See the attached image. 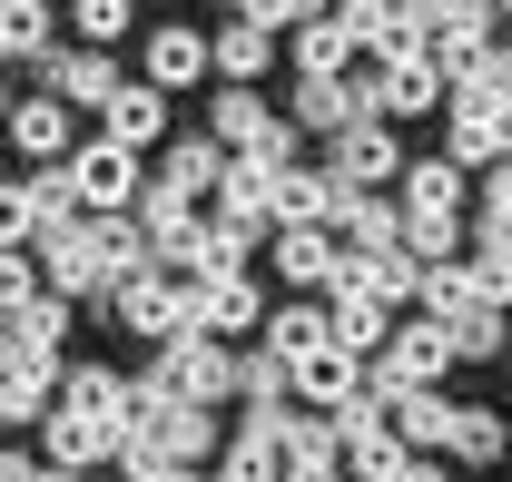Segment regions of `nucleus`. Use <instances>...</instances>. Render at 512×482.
Segmentation results:
<instances>
[{"label":"nucleus","instance_id":"nucleus-1","mask_svg":"<svg viewBox=\"0 0 512 482\" xmlns=\"http://www.w3.org/2000/svg\"><path fill=\"white\" fill-rule=\"evenodd\" d=\"M325 178L345 187V197H384V187L404 178V148H394V119H345L335 138H325Z\"/></svg>","mask_w":512,"mask_h":482},{"label":"nucleus","instance_id":"nucleus-2","mask_svg":"<svg viewBox=\"0 0 512 482\" xmlns=\"http://www.w3.org/2000/svg\"><path fill=\"white\" fill-rule=\"evenodd\" d=\"M148 384H158L168 404H217V394H237V345H217V335H168L158 364H148Z\"/></svg>","mask_w":512,"mask_h":482},{"label":"nucleus","instance_id":"nucleus-3","mask_svg":"<svg viewBox=\"0 0 512 482\" xmlns=\"http://www.w3.org/2000/svg\"><path fill=\"white\" fill-rule=\"evenodd\" d=\"M60 168H69V197H79V217H128V197L148 187L138 148H119V138H79Z\"/></svg>","mask_w":512,"mask_h":482},{"label":"nucleus","instance_id":"nucleus-4","mask_svg":"<svg viewBox=\"0 0 512 482\" xmlns=\"http://www.w3.org/2000/svg\"><path fill=\"white\" fill-rule=\"evenodd\" d=\"M444 364H453V345H444L434 315H394L384 345H375V374H384V384H444Z\"/></svg>","mask_w":512,"mask_h":482},{"label":"nucleus","instance_id":"nucleus-5","mask_svg":"<svg viewBox=\"0 0 512 482\" xmlns=\"http://www.w3.org/2000/svg\"><path fill=\"white\" fill-rule=\"evenodd\" d=\"M355 384H365V355H345L335 335L306 345V355H286V404H306V414H335Z\"/></svg>","mask_w":512,"mask_h":482},{"label":"nucleus","instance_id":"nucleus-6","mask_svg":"<svg viewBox=\"0 0 512 482\" xmlns=\"http://www.w3.org/2000/svg\"><path fill=\"white\" fill-rule=\"evenodd\" d=\"M365 109H375V119H414V109H444V69L424 60V50H394V60H375V79H365Z\"/></svg>","mask_w":512,"mask_h":482},{"label":"nucleus","instance_id":"nucleus-7","mask_svg":"<svg viewBox=\"0 0 512 482\" xmlns=\"http://www.w3.org/2000/svg\"><path fill=\"white\" fill-rule=\"evenodd\" d=\"M483 50H493V10H483V0H434V10H424V60L444 69V79L473 69Z\"/></svg>","mask_w":512,"mask_h":482},{"label":"nucleus","instance_id":"nucleus-8","mask_svg":"<svg viewBox=\"0 0 512 482\" xmlns=\"http://www.w3.org/2000/svg\"><path fill=\"white\" fill-rule=\"evenodd\" d=\"M109 315H119L128 335H148V345H168V335H188V305H178V286H168V276H148V266L109 286Z\"/></svg>","mask_w":512,"mask_h":482},{"label":"nucleus","instance_id":"nucleus-9","mask_svg":"<svg viewBox=\"0 0 512 482\" xmlns=\"http://www.w3.org/2000/svg\"><path fill=\"white\" fill-rule=\"evenodd\" d=\"M335 207H345V187L325 178V168H306V158L266 178V217L276 227H335Z\"/></svg>","mask_w":512,"mask_h":482},{"label":"nucleus","instance_id":"nucleus-10","mask_svg":"<svg viewBox=\"0 0 512 482\" xmlns=\"http://www.w3.org/2000/svg\"><path fill=\"white\" fill-rule=\"evenodd\" d=\"M99 138H119V148H158L168 138V89H148V79H119L109 99H99Z\"/></svg>","mask_w":512,"mask_h":482},{"label":"nucleus","instance_id":"nucleus-11","mask_svg":"<svg viewBox=\"0 0 512 482\" xmlns=\"http://www.w3.org/2000/svg\"><path fill=\"white\" fill-rule=\"evenodd\" d=\"M256 315H266V305H256L247 276H207V286H188V335H217V345H237Z\"/></svg>","mask_w":512,"mask_h":482},{"label":"nucleus","instance_id":"nucleus-12","mask_svg":"<svg viewBox=\"0 0 512 482\" xmlns=\"http://www.w3.org/2000/svg\"><path fill=\"white\" fill-rule=\"evenodd\" d=\"M444 109H453V158H463V168L512 158V99H453L444 89Z\"/></svg>","mask_w":512,"mask_h":482},{"label":"nucleus","instance_id":"nucleus-13","mask_svg":"<svg viewBox=\"0 0 512 482\" xmlns=\"http://www.w3.org/2000/svg\"><path fill=\"white\" fill-rule=\"evenodd\" d=\"M60 394V355H10L0 364V423H40Z\"/></svg>","mask_w":512,"mask_h":482},{"label":"nucleus","instance_id":"nucleus-14","mask_svg":"<svg viewBox=\"0 0 512 482\" xmlns=\"http://www.w3.org/2000/svg\"><path fill=\"white\" fill-rule=\"evenodd\" d=\"M404 237V207L394 197H345L335 207V256H375V246Z\"/></svg>","mask_w":512,"mask_h":482},{"label":"nucleus","instance_id":"nucleus-15","mask_svg":"<svg viewBox=\"0 0 512 482\" xmlns=\"http://www.w3.org/2000/svg\"><path fill=\"white\" fill-rule=\"evenodd\" d=\"M217 168H227L217 138H168V148H158V187H178V197H197V207L217 197Z\"/></svg>","mask_w":512,"mask_h":482},{"label":"nucleus","instance_id":"nucleus-16","mask_svg":"<svg viewBox=\"0 0 512 482\" xmlns=\"http://www.w3.org/2000/svg\"><path fill=\"white\" fill-rule=\"evenodd\" d=\"M394 207L404 217H463V158H414Z\"/></svg>","mask_w":512,"mask_h":482},{"label":"nucleus","instance_id":"nucleus-17","mask_svg":"<svg viewBox=\"0 0 512 482\" xmlns=\"http://www.w3.org/2000/svg\"><path fill=\"white\" fill-rule=\"evenodd\" d=\"M50 463H69V473H89V463H119V423H79V414H60L50 404Z\"/></svg>","mask_w":512,"mask_h":482},{"label":"nucleus","instance_id":"nucleus-18","mask_svg":"<svg viewBox=\"0 0 512 482\" xmlns=\"http://www.w3.org/2000/svg\"><path fill=\"white\" fill-rule=\"evenodd\" d=\"M60 414H79V423H119V404H128V374H109V364H60Z\"/></svg>","mask_w":512,"mask_h":482},{"label":"nucleus","instance_id":"nucleus-19","mask_svg":"<svg viewBox=\"0 0 512 482\" xmlns=\"http://www.w3.org/2000/svg\"><path fill=\"white\" fill-rule=\"evenodd\" d=\"M109 89H119V69L99 60V50H50V99L60 109H99Z\"/></svg>","mask_w":512,"mask_h":482},{"label":"nucleus","instance_id":"nucleus-20","mask_svg":"<svg viewBox=\"0 0 512 482\" xmlns=\"http://www.w3.org/2000/svg\"><path fill=\"white\" fill-rule=\"evenodd\" d=\"M276 266H286L296 296H306V286L325 296V276H335V227H276Z\"/></svg>","mask_w":512,"mask_h":482},{"label":"nucleus","instance_id":"nucleus-21","mask_svg":"<svg viewBox=\"0 0 512 482\" xmlns=\"http://www.w3.org/2000/svg\"><path fill=\"white\" fill-rule=\"evenodd\" d=\"M286 119H296V128H316V138H335L345 119H365V89H355V79H306Z\"/></svg>","mask_w":512,"mask_h":482},{"label":"nucleus","instance_id":"nucleus-22","mask_svg":"<svg viewBox=\"0 0 512 482\" xmlns=\"http://www.w3.org/2000/svg\"><path fill=\"white\" fill-rule=\"evenodd\" d=\"M266 60H276V30H256V20H227L207 40V69L217 79H266Z\"/></svg>","mask_w":512,"mask_h":482},{"label":"nucleus","instance_id":"nucleus-23","mask_svg":"<svg viewBox=\"0 0 512 482\" xmlns=\"http://www.w3.org/2000/svg\"><path fill=\"white\" fill-rule=\"evenodd\" d=\"M444 394L434 384H394V404H384V423H394V443H414V453H434V433H444Z\"/></svg>","mask_w":512,"mask_h":482},{"label":"nucleus","instance_id":"nucleus-24","mask_svg":"<svg viewBox=\"0 0 512 482\" xmlns=\"http://www.w3.org/2000/svg\"><path fill=\"white\" fill-rule=\"evenodd\" d=\"M60 335H69V296L40 286V296L10 305V345H20V355H60Z\"/></svg>","mask_w":512,"mask_h":482},{"label":"nucleus","instance_id":"nucleus-25","mask_svg":"<svg viewBox=\"0 0 512 482\" xmlns=\"http://www.w3.org/2000/svg\"><path fill=\"white\" fill-rule=\"evenodd\" d=\"M89 246H99V296L148 266V237H138V217H89Z\"/></svg>","mask_w":512,"mask_h":482},{"label":"nucleus","instance_id":"nucleus-26","mask_svg":"<svg viewBox=\"0 0 512 482\" xmlns=\"http://www.w3.org/2000/svg\"><path fill=\"white\" fill-rule=\"evenodd\" d=\"M512 433L493 414H473V404H453L444 414V433H434V453H453V463H493V453H503Z\"/></svg>","mask_w":512,"mask_h":482},{"label":"nucleus","instance_id":"nucleus-27","mask_svg":"<svg viewBox=\"0 0 512 482\" xmlns=\"http://www.w3.org/2000/svg\"><path fill=\"white\" fill-rule=\"evenodd\" d=\"M266 119H276V109L256 99L247 79H217V119H207V138H217V148H247V138H256Z\"/></svg>","mask_w":512,"mask_h":482},{"label":"nucleus","instance_id":"nucleus-28","mask_svg":"<svg viewBox=\"0 0 512 482\" xmlns=\"http://www.w3.org/2000/svg\"><path fill=\"white\" fill-rule=\"evenodd\" d=\"M355 69V40L335 20H296V79H345Z\"/></svg>","mask_w":512,"mask_h":482},{"label":"nucleus","instance_id":"nucleus-29","mask_svg":"<svg viewBox=\"0 0 512 482\" xmlns=\"http://www.w3.org/2000/svg\"><path fill=\"white\" fill-rule=\"evenodd\" d=\"M178 79H207V40L197 30H158L148 40V89H178Z\"/></svg>","mask_w":512,"mask_h":482},{"label":"nucleus","instance_id":"nucleus-30","mask_svg":"<svg viewBox=\"0 0 512 482\" xmlns=\"http://www.w3.org/2000/svg\"><path fill=\"white\" fill-rule=\"evenodd\" d=\"M0 60H50V10L40 0H0Z\"/></svg>","mask_w":512,"mask_h":482},{"label":"nucleus","instance_id":"nucleus-31","mask_svg":"<svg viewBox=\"0 0 512 482\" xmlns=\"http://www.w3.org/2000/svg\"><path fill=\"white\" fill-rule=\"evenodd\" d=\"M10 138H20L30 158H60L69 148V109L60 99H30V109H10Z\"/></svg>","mask_w":512,"mask_h":482},{"label":"nucleus","instance_id":"nucleus-32","mask_svg":"<svg viewBox=\"0 0 512 482\" xmlns=\"http://www.w3.org/2000/svg\"><path fill=\"white\" fill-rule=\"evenodd\" d=\"M404 256H414V266H444V256H463V217H404Z\"/></svg>","mask_w":512,"mask_h":482},{"label":"nucleus","instance_id":"nucleus-33","mask_svg":"<svg viewBox=\"0 0 512 482\" xmlns=\"http://www.w3.org/2000/svg\"><path fill=\"white\" fill-rule=\"evenodd\" d=\"M503 315H493V305H463V315H444V345L453 355H503Z\"/></svg>","mask_w":512,"mask_h":482},{"label":"nucleus","instance_id":"nucleus-34","mask_svg":"<svg viewBox=\"0 0 512 482\" xmlns=\"http://www.w3.org/2000/svg\"><path fill=\"white\" fill-rule=\"evenodd\" d=\"M306 345H325V305H286V315H266V355H306Z\"/></svg>","mask_w":512,"mask_h":482},{"label":"nucleus","instance_id":"nucleus-35","mask_svg":"<svg viewBox=\"0 0 512 482\" xmlns=\"http://www.w3.org/2000/svg\"><path fill=\"white\" fill-rule=\"evenodd\" d=\"M237 158L276 178V168H296V158H306V128H296V119H266V128H256V138H247V148H237Z\"/></svg>","mask_w":512,"mask_h":482},{"label":"nucleus","instance_id":"nucleus-36","mask_svg":"<svg viewBox=\"0 0 512 482\" xmlns=\"http://www.w3.org/2000/svg\"><path fill=\"white\" fill-rule=\"evenodd\" d=\"M463 276H473V296L493 305V315H512V256L503 246H463Z\"/></svg>","mask_w":512,"mask_h":482},{"label":"nucleus","instance_id":"nucleus-37","mask_svg":"<svg viewBox=\"0 0 512 482\" xmlns=\"http://www.w3.org/2000/svg\"><path fill=\"white\" fill-rule=\"evenodd\" d=\"M237 394H247V404H286V364L276 355H237Z\"/></svg>","mask_w":512,"mask_h":482},{"label":"nucleus","instance_id":"nucleus-38","mask_svg":"<svg viewBox=\"0 0 512 482\" xmlns=\"http://www.w3.org/2000/svg\"><path fill=\"white\" fill-rule=\"evenodd\" d=\"M30 207H40V227H69V217H79V197H69V168H40V178H30Z\"/></svg>","mask_w":512,"mask_h":482},{"label":"nucleus","instance_id":"nucleus-39","mask_svg":"<svg viewBox=\"0 0 512 482\" xmlns=\"http://www.w3.org/2000/svg\"><path fill=\"white\" fill-rule=\"evenodd\" d=\"M69 20H79V40H119V30H128V0H69Z\"/></svg>","mask_w":512,"mask_h":482},{"label":"nucleus","instance_id":"nucleus-40","mask_svg":"<svg viewBox=\"0 0 512 482\" xmlns=\"http://www.w3.org/2000/svg\"><path fill=\"white\" fill-rule=\"evenodd\" d=\"M40 237V207H30V187H0V246H30Z\"/></svg>","mask_w":512,"mask_h":482},{"label":"nucleus","instance_id":"nucleus-41","mask_svg":"<svg viewBox=\"0 0 512 482\" xmlns=\"http://www.w3.org/2000/svg\"><path fill=\"white\" fill-rule=\"evenodd\" d=\"M227 20H256V30H286V20H306L296 0H227Z\"/></svg>","mask_w":512,"mask_h":482},{"label":"nucleus","instance_id":"nucleus-42","mask_svg":"<svg viewBox=\"0 0 512 482\" xmlns=\"http://www.w3.org/2000/svg\"><path fill=\"white\" fill-rule=\"evenodd\" d=\"M128 482H207L197 463H148V473H128Z\"/></svg>","mask_w":512,"mask_h":482},{"label":"nucleus","instance_id":"nucleus-43","mask_svg":"<svg viewBox=\"0 0 512 482\" xmlns=\"http://www.w3.org/2000/svg\"><path fill=\"white\" fill-rule=\"evenodd\" d=\"M30 482H79V473H69V463H30Z\"/></svg>","mask_w":512,"mask_h":482},{"label":"nucleus","instance_id":"nucleus-44","mask_svg":"<svg viewBox=\"0 0 512 482\" xmlns=\"http://www.w3.org/2000/svg\"><path fill=\"white\" fill-rule=\"evenodd\" d=\"M296 10H306V20H325V10H335V0H296Z\"/></svg>","mask_w":512,"mask_h":482},{"label":"nucleus","instance_id":"nucleus-45","mask_svg":"<svg viewBox=\"0 0 512 482\" xmlns=\"http://www.w3.org/2000/svg\"><path fill=\"white\" fill-rule=\"evenodd\" d=\"M493 10H503V20H512V0H493Z\"/></svg>","mask_w":512,"mask_h":482},{"label":"nucleus","instance_id":"nucleus-46","mask_svg":"<svg viewBox=\"0 0 512 482\" xmlns=\"http://www.w3.org/2000/svg\"><path fill=\"white\" fill-rule=\"evenodd\" d=\"M0 119H10V99H0Z\"/></svg>","mask_w":512,"mask_h":482},{"label":"nucleus","instance_id":"nucleus-47","mask_svg":"<svg viewBox=\"0 0 512 482\" xmlns=\"http://www.w3.org/2000/svg\"><path fill=\"white\" fill-rule=\"evenodd\" d=\"M503 355H512V335H503Z\"/></svg>","mask_w":512,"mask_h":482},{"label":"nucleus","instance_id":"nucleus-48","mask_svg":"<svg viewBox=\"0 0 512 482\" xmlns=\"http://www.w3.org/2000/svg\"><path fill=\"white\" fill-rule=\"evenodd\" d=\"M503 433H512V423H503Z\"/></svg>","mask_w":512,"mask_h":482}]
</instances>
